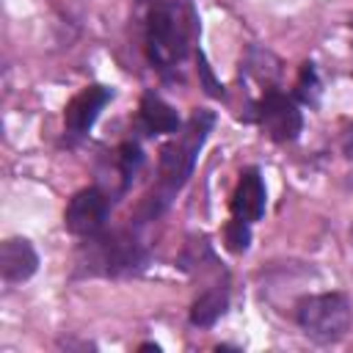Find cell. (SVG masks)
Masks as SVG:
<instances>
[{
  "label": "cell",
  "mask_w": 353,
  "mask_h": 353,
  "mask_svg": "<svg viewBox=\"0 0 353 353\" xmlns=\"http://www.w3.org/2000/svg\"><path fill=\"white\" fill-rule=\"evenodd\" d=\"M342 152H345V157L347 160H353V124L345 130V135H342Z\"/></svg>",
  "instance_id": "obj_15"
},
{
  "label": "cell",
  "mask_w": 353,
  "mask_h": 353,
  "mask_svg": "<svg viewBox=\"0 0 353 353\" xmlns=\"http://www.w3.org/2000/svg\"><path fill=\"white\" fill-rule=\"evenodd\" d=\"M113 91L105 88V85H88L83 88L77 97H72V102L66 105L63 110V127L72 132V135H83L91 130V124L97 121L99 110L110 102Z\"/></svg>",
  "instance_id": "obj_6"
},
{
  "label": "cell",
  "mask_w": 353,
  "mask_h": 353,
  "mask_svg": "<svg viewBox=\"0 0 353 353\" xmlns=\"http://www.w3.org/2000/svg\"><path fill=\"white\" fill-rule=\"evenodd\" d=\"M97 265H102L105 273H130L143 265V251L132 237L113 234L105 240H97Z\"/></svg>",
  "instance_id": "obj_8"
},
{
  "label": "cell",
  "mask_w": 353,
  "mask_h": 353,
  "mask_svg": "<svg viewBox=\"0 0 353 353\" xmlns=\"http://www.w3.org/2000/svg\"><path fill=\"white\" fill-rule=\"evenodd\" d=\"M108 221V199L97 188L77 190L63 212V226L74 237H94Z\"/></svg>",
  "instance_id": "obj_5"
},
{
  "label": "cell",
  "mask_w": 353,
  "mask_h": 353,
  "mask_svg": "<svg viewBox=\"0 0 353 353\" xmlns=\"http://www.w3.org/2000/svg\"><path fill=\"white\" fill-rule=\"evenodd\" d=\"M212 124H215V116L210 110H196L185 124V130L160 149V190L165 199L176 193L190 176L196 165V154L207 141V132L212 130Z\"/></svg>",
  "instance_id": "obj_2"
},
{
  "label": "cell",
  "mask_w": 353,
  "mask_h": 353,
  "mask_svg": "<svg viewBox=\"0 0 353 353\" xmlns=\"http://www.w3.org/2000/svg\"><path fill=\"white\" fill-rule=\"evenodd\" d=\"M39 268V254L25 237H8L0 245V273L8 284L28 281Z\"/></svg>",
  "instance_id": "obj_9"
},
{
  "label": "cell",
  "mask_w": 353,
  "mask_h": 353,
  "mask_svg": "<svg viewBox=\"0 0 353 353\" xmlns=\"http://www.w3.org/2000/svg\"><path fill=\"white\" fill-rule=\"evenodd\" d=\"M226 303H229V292L223 284H215L210 290H204L193 306H190V323L199 325V328H210L215 325V320L226 312Z\"/></svg>",
  "instance_id": "obj_11"
},
{
  "label": "cell",
  "mask_w": 353,
  "mask_h": 353,
  "mask_svg": "<svg viewBox=\"0 0 353 353\" xmlns=\"http://www.w3.org/2000/svg\"><path fill=\"white\" fill-rule=\"evenodd\" d=\"M141 149L135 146V143H121V149H119V168H121V174H124V179H130L138 168H141Z\"/></svg>",
  "instance_id": "obj_14"
},
{
  "label": "cell",
  "mask_w": 353,
  "mask_h": 353,
  "mask_svg": "<svg viewBox=\"0 0 353 353\" xmlns=\"http://www.w3.org/2000/svg\"><path fill=\"white\" fill-rule=\"evenodd\" d=\"M298 97L309 105H317V97H320V80H317V72L312 63H303L301 66V77H298Z\"/></svg>",
  "instance_id": "obj_12"
},
{
  "label": "cell",
  "mask_w": 353,
  "mask_h": 353,
  "mask_svg": "<svg viewBox=\"0 0 353 353\" xmlns=\"http://www.w3.org/2000/svg\"><path fill=\"white\" fill-rule=\"evenodd\" d=\"M196 36V14L182 0H157L146 17V55L157 69L185 61Z\"/></svg>",
  "instance_id": "obj_1"
},
{
  "label": "cell",
  "mask_w": 353,
  "mask_h": 353,
  "mask_svg": "<svg viewBox=\"0 0 353 353\" xmlns=\"http://www.w3.org/2000/svg\"><path fill=\"white\" fill-rule=\"evenodd\" d=\"M248 226L251 223H245V221H237V218H232L229 221V226H226V245H229V251H245L248 248Z\"/></svg>",
  "instance_id": "obj_13"
},
{
  "label": "cell",
  "mask_w": 353,
  "mask_h": 353,
  "mask_svg": "<svg viewBox=\"0 0 353 353\" xmlns=\"http://www.w3.org/2000/svg\"><path fill=\"white\" fill-rule=\"evenodd\" d=\"M265 204H268V196H265V182H262L259 171L256 168L243 171L237 179V188L232 193V218L256 223L265 215Z\"/></svg>",
  "instance_id": "obj_7"
},
{
  "label": "cell",
  "mask_w": 353,
  "mask_h": 353,
  "mask_svg": "<svg viewBox=\"0 0 353 353\" xmlns=\"http://www.w3.org/2000/svg\"><path fill=\"white\" fill-rule=\"evenodd\" d=\"M256 121L265 130V135L270 141H276V143L295 141L301 127H303L298 105L290 97L279 94L276 88L259 97V102H256Z\"/></svg>",
  "instance_id": "obj_4"
},
{
  "label": "cell",
  "mask_w": 353,
  "mask_h": 353,
  "mask_svg": "<svg viewBox=\"0 0 353 353\" xmlns=\"http://www.w3.org/2000/svg\"><path fill=\"white\" fill-rule=\"evenodd\" d=\"M141 121L149 132L163 135V132H176L179 130V116L176 110L163 102L157 94H143L141 99Z\"/></svg>",
  "instance_id": "obj_10"
},
{
  "label": "cell",
  "mask_w": 353,
  "mask_h": 353,
  "mask_svg": "<svg viewBox=\"0 0 353 353\" xmlns=\"http://www.w3.org/2000/svg\"><path fill=\"white\" fill-rule=\"evenodd\" d=\"M295 317H298L301 331L309 339H314L320 345H328V342H336L347 334V328H350V303L342 292L309 295L298 303Z\"/></svg>",
  "instance_id": "obj_3"
}]
</instances>
